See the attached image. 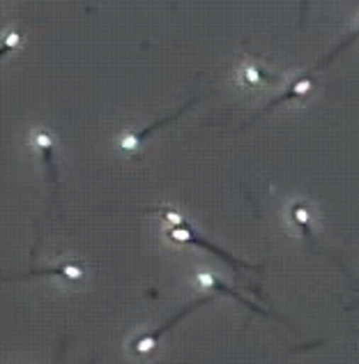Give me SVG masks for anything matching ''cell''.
I'll use <instances>...</instances> for the list:
<instances>
[{"instance_id":"obj_3","label":"cell","mask_w":359,"mask_h":364,"mask_svg":"<svg viewBox=\"0 0 359 364\" xmlns=\"http://www.w3.org/2000/svg\"><path fill=\"white\" fill-rule=\"evenodd\" d=\"M210 302H212L210 295H203V298L194 300L192 304L182 306V309H180L177 314H173L171 318H168L166 323L159 325V328H155V330H145V332H138L136 337L127 343V350H129L134 358H143V355H150V353H153V350L157 348V343L162 341V337H164V334H166L168 330H173L180 321L187 318V316L192 314L194 309H198V306H205V304H210Z\"/></svg>"},{"instance_id":"obj_8","label":"cell","mask_w":359,"mask_h":364,"mask_svg":"<svg viewBox=\"0 0 359 364\" xmlns=\"http://www.w3.org/2000/svg\"><path fill=\"white\" fill-rule=\"evenodd\" d=\"M28 143H31V148H35L37 152L42 155L44 164L49 166V178L55 187H58V168H55L53 164V148H55V139L51 129L46 127H35L31 129V134H28Z\"/></svg>"},{"instance_id":"obj_5","label":"cell","mask_w":359,"mask_h":364,"mask_svg":"<svg viewBox=\"0 0 359 364\" xmlns=\"http://www.w3.org/2000/svg\"><path fill=\"white\" fill-rule=\"evenodd\" d=\"M40 274H53V277H60V279L67 282L70 286H79L86 282V265L70 261V263H60L53 267H33L31 272L18 274V277H0V282H23V279H33V277H40Z\"/></svg>"},{"instance_id":"obj_6","label":"cell","mask_w":359,"mask_h":364,"mask_svg":"<svg viewBox=\"0 0 359 364\" xmlns=\"http://www.w3.org/2000/svg\"><path fill=\"white\" fill-rule=\"evenodd\" d=\"M196 104V100L194 102H189V104H184L182 109H177V111H173V113H168V116L164 118V120H157L155 124H150V127H145V129H140V132H125V134H120L118 136V148L122 150V152H127V155H136V152L140 150V146L148 141V136H153V134L157 132V129H162L164 124H168V122H175L180 116H182L184 111H189Z\"/></svg>"},{"instance_id":"obj_4","label":"cell","mask_w":359,"mask_h":364,"mask_svg":"<svg viewBox=\"0 0 359 364\" xmlns=\"http://www.w3.org/2000/svg\"><path fill=\"white\" fill-rule=\"evenodd\" d=\"M283 215H286V222L292 231H297L309 242V247L314 249V252H318L316 233H314L316 213H314V208H311L309 200L299 198V196H292L288 203L283 205Z\"/></svg>"},{"instance_id":"obj_1","label":"cell","mask_w":359,"mask_h":364,"mask_svg":"<svg viewBox=\"0 0 359 364\" xmlns=\"http://www.w3.org/2000/svg\"><path fill=\"white\" fill-rule=\"evenodd\" d=\"M145 213H153V215H159L162 219L168 222V228H166V237L175 245H194V247H203L207 249L210 254L219 256L226 265H231L235 272H249V270H256L253 265H249L247 261H240V258H235L231 252H223L221 247H216L214 242L205 240L194 228V224L189 222V219L175 210L173 205H159V208H145Z\"/></svg>"},{"instance_id":"obj_10","label":"cell","mask_w":359,"mask_h":364,"mask_svg":"<svg viewBox=\"0 0 359 364\" xmlns=\"http://www.w3.org/2000/svg\"><path fill=\"white\" fill-rule=\"evenodd\" d=\"M21 44H23V33L18 31V28H9V31L3 35V40H0V58L7 55V53L16 51Z\"/></svg>"},{"instance_id":"obj_9","label":"cell","mask_w":359,"mask_h":364,"mask_svg":"<svg viewBox=\"0 0 359 364\" xmlns=\"http://www.w3.org/2000/svg\"><path fill=\"white\" fill-rule=\"evenodd\" d=\"M314 79H311V74H304V76H299V79L295 81V83H290L288 85V90L281 95V97H277V100H272V104L265 109V111H260L256 118H253L251 122H256V120H260L263 116H267V113L272 111V109H277V107H281V104H290V102H299V100H304L306 95L314 90ZM249 122V124H251Z\"/></svg>"},{"instance_id":"obj_2","label":"cell","mask_w":359,"mask_h":364,"mask_svg":"<svg viewBox=\"0 0 359 364\" xmlns=\"http://www.w3.org/2000/svg\"><path fill=\"white\" fill-rule=\"evenodd\" d=\"M233 81L240 90L260 92V90H267V88H277V85H281L283 81H286V76L270 70V67L265 63H260L258 58L244 55V58L235 65Z\"/></svg>"},{"instance_id":"obj_7","label":"cell","mask_w":359,"mask_h":364,"mask_svg":"<svg viewBox=\"0 0 359 364\" xmlns=\"http://www.w3.org/2000/svg\"><path fill=\"white\" fill-rule=\"evenodd\" d=\"M192 279H194V284H198V286H201V289H205V291L231 295V298H233L235 302H240L242 306H247V309H251V311H256V314H260V316H267V318H272V314H270L267 309H260L258 304H253L251 300H247L242 293H238L235 289H231V286H226L212 270H205V267H201V270H196V272H194Z\"/></svg>"}]
</instances>
